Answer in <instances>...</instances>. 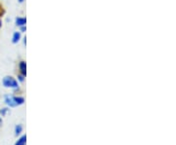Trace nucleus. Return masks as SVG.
I'll return each instance as SVG.
<instances>
[{
  "instance_id": "obj_12",
  "label": "nucleus",
  "mask_w": 176,
  "mask_h": 145,
  "mask_svg": "<svg viewBox=\"0 0 176 145\" xmlns=\"http://www.w3.org/2000/svg\"><path fill=\"white\" fill-rule=\"evenodd\" d=\"M19 1H20V2H23V1H24V0H19Z\"/></svg>"
},
{
  "instance_id": "obj_1",
  "label": "nucleus",
  "mask_w": 176,
  "mask_h": 145,
  "mask_svg": "<svg viewBox=\"0 0 176 145\" xmlns=\"http://www.w3.org/2000/svg\"><path fill=\"white\" fill-rule=\"evenodd\" d=\"M4 102L9 108H14L23 105L25 103V98L23 96H17L12 95H6L4 96Z\"/></svg>"
},
{
  "instance_id": "obj_4",
  "label": "nucleus",
  "mask_w": 176,
  "mask_h": 145,
  "mask_svg": "<svg viewBox=\"0 0 176 145\" xmlns=\"http://www.w3.org/2000/svg\"><path fill=\"white\" fill-rule=\"evenodd\" d=\"M23 131H24V127H23V125H21V124H18L15 126V128H14V133H15V135H16L17 137L18 136H20L22 133H23Z\"/></svg>"
},
{
  "instance_id": "obj_3",
  "label": "nucleus",
  "mask_w": 176,
  "mask_h": 145,
  "mask_svg": "<svg viewBox=\"0 0 176 145\" xmlns=\"http://www.w3.org/2000/svg\"><path fill=\"white\" fill-rule=\"evenodd\" d=\"M14 145H27V135H21Z\"/></svg>"
},
{
  "instance_id": "obj_9",
  "label": "nucleus",
  "mask_w": 176,
  "mask_h": 145,
  "mask_svg": "<svg viewBox=\"0 0 176 145\" xmlns=\"http://www.w3.org/2000/svg\"><path fill=\"white\" fill-rule=\"evenodd\" d=\"M25 75H23V74H20V75L18 76V80L20 82H24L25 81Z\"/></svg>"
},
{
  "instance_id": "obj_8",
  "label": "nucleus",
  "mask_w": 176,
  "mask_h": 145,
  "mask_svg": "<svg viewBox=\"0 0 176 145\" xmlns=\"http://www.w3.org/2000/svg\"><path fill=\"white\" fill-rule=\"evenodd\" d=\"M8 113H9V107H5V108L0 109V116L1 117H5Z\"/></svg>"
},
{
  "instance_id": "obj_2",
  "label": "nucleus",
  "mask_w": 176,
  "mask_h": 145,
  "mask_svg": "<svg viewBox=\"0 0 176 145\" xmlns=\"http://www.w3.org/2000/svg\"><path fill=\"white\" fill-rule=\"evenodd\" d=\"M2 84L5 88L12 89V90H19L18 81L12 76H5L2 80Z\"/></svg>"
},
{
  "instance_id": "obj_5",
  "label": "nucleus",
  "mask_w": 176,
  "mask_h": 145,
  "mask_svg": "<svg viewBox=\"0 0 176 145\" xmlns=\"http://www.w3.org/2000/svg\"><path fill=\"white\" fill-rule=\"evenodd\" d=\"M19 67H20V70H21V74H23L25 76L27 75V64H25V61H21Z\"/></svg>"
},
{
  "instance_id": "obj_10",
  "label": "nucleus",
  "mask_w": 176,
  "mask_h": 145,
  "mask_svg": "<svg viewBox=\"0 0 176 145\" xmlns=\"http://www.w3.org/2000/svg\"><path fill=\"white\" fill-rule=\"evenodd\" d=\"M2 124H3V120H2V117L0 116V127L2 126Z\"/></svg>"
},
{
  "instance_id": "obj_6",
  "label": "nucleus",
  "mask_w": 176,
  "mask_h": 145,
  "mask_svg": "<svg viewBox=\"0 0 176 145\" xmlns=\"http://www.w3.org/2000/svg\"><path fill=\"white\" fill-rule=\"evenodd\" d=\"M27 23V20L25 18H18L16 20V24L19 25V27H24Z\"/></svg>"
},
{
  "instance_id": "obj_11",
  "label": "nucleus",
  "mask_w": 176,
  "mask_h": 145,
  "mask_svg": "<svg viewBox=\"0 0 176 145\" xmlns=\"http://www.w3.org/2000/svg\"><path fill=\"white\" fill-rule=\"evenodd\" d=\"M1 24H1V21H0V27H1Z\"/></svg>"
},
{
  "instance_id": "obj_7",
  "label": "nucleus",
  "mask_w": 176,
  "mask_h": 145,
  "mask_svg": "<svg viewBox=\"0 0 176 145\" xmlns=\"http://www.w3.org/2000/svg\"><path fill=\"white\" fill-rule=\"evenodd\" d=\"M21 39V33L20 32H15L13 35V43H18Z\"/></svg>"
}]
</instances>
